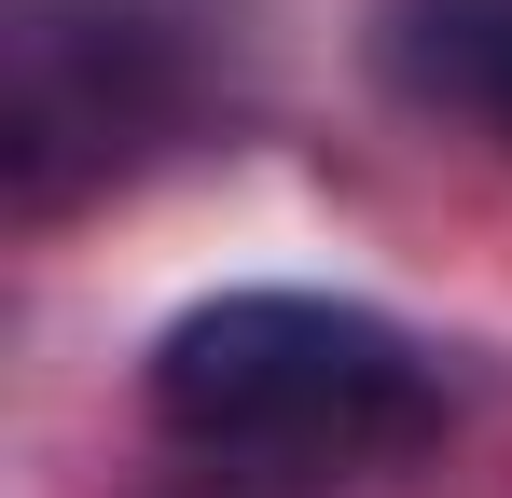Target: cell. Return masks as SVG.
Here are the masks:
<instances>
[{"instance_id":"obj_1","label":"cell","mask_w":512,"mask_h":498,"mask_svg":"<svg viewBox=\"0 0 512 498\" xmlns=\"http://www.w3.org/2000/svg\"><path fill=\"white\" fill-rule=\"evenodd\" d=\"M153 415L167 443L263 471V485H319V471H374L443 429V374L416 360V332H388L374 305L333 291H222L167 319L153 346Z\"/></svg>"},{"instance_id":"obj_2","label":"cell","mask_w":512,"mask_h":498,"mask_svg":"<svg viewBox=\"0 0 512 498\" xmlns=\"http://www.w3.org/2000/svg\"><path fill=\"white\" fill-rule=\"evenodd\" d=\"M180 111L167 28L111 14V0H14V42H0V166H14V208H70L111 166L153 153V125Z\"/></svg>"},{"instance_id":"obj_3","label":"cell","mask_w":512,"mask_h":498,"mask_svg":"<svg viewBox=\"0 0 512 498\" xmlns=\"http://www.w3.org/2000/svg\"><path fill=\"white\" fill-rule=\"evenodd\" d=\"M374 56H388V83L416 111H443L485 153H512V0H402Z\"/></svg>"}]
</instances>
